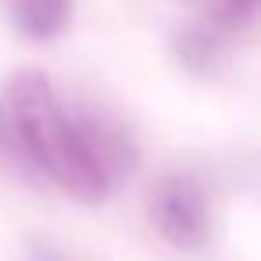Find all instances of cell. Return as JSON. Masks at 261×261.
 Returning a JSON list of instances; mask_svg holds the SVG:
<instances>
[{"label":"cell","mask_w":261,"mask_h":261,"mask_svg":"<svg viewBox=\"0 0 261 261\" xmlns=\"http://www.w3.org/2000/svg\"><path fill=\"white\" fill-rule=\"evenodd\" d=\"M4 100L11 108L43 179L58 182L72 197L90 200V204H97L111 193V186L104 182L100 168L93 165V158L86 150V140L75 125L72 108L61 104V97L54 93V86L43 72H33V68L18 72L8 83Z\"/></svg>","instance_id":"cell-1"},{"label":"cell","mask_w":261,"mask_h":261,"mask_svg":"<svg viewBox=\"0 0 261 261\" xmlns=\"http://www.w3.org/2000/svg\"><path fill=\"white\" fill-rule=\"evenodd\" d=\"M150 222L154 229L179 250H200L211 232V211H207V193L193 175L172 172L158 179L150 193Z\"/></svg>","instance_id":"cell-2"},{"label":"cell","mask_w":261,"mask_h":261,"mask_svg":"<svg viewBox=\"0 0 261 261\" xmlns=\"http://www.w3.org/2000/svg\"><path fill=\"white\" fill-rule=\"evenodd\" d=\"M72 115H75V125H79V133L86 140V150H90L93 165L100 168L104 182L111 190H118L140 161V150H136V140H133L129 125L100 104H79V108H72Z\"/></svg>","instance_id":"cell-3"},{"label":"cell","mask_w":261,"mask_h":261,"mask_svg":"<svg viewBox=\"0 0 261 261\" xmlns=\"http://www.w3.org/2000/svg\"><path fill=\"white\" fill-rule=\"evenodd\" d=\"M15 29L29 40H54L68 29L75 0H4Z\"/></svg>","instance_id":"cell-4"},{"label":"cell","mask_w":261,"mask_h":261,"mask_svg":"<svg viewBox=\"0 0 261 261\" xmlns=\"http://www.w3.org/2000/svg\"><path fill=\"white\" fill-rule=\"evenodd\" d=\"M0 172H8L11 179L18 182H29V186H40L43 182V172L36 168L33 154H29V143L8 108V100L0 97Z\"/></svg>","instance_id":"cell-5"},{"label":"cell","mask_w":261,"mask_h":261,"mask_svg":"<svg viewBox=\"0 0 261 261\" xmlns=\"http://www.w3.org/2000/svg\"><path fill=\"white\" fill-rule=\"evenodd\" d=\"M175 54H179V61H182L186 72L207 75V72H215V65H218V58H222V36H218L207 22L186 25V29L175 36Z\"/></svg>","instance_id":"cell-6"},{"label":"cell","mask_w":261,"mask_h":261,"mask_svg":"<svg viewBox=\"0 0 261 261\" xmlns=\"http://www.w3.org/2000/svg\"><path fill=\"white\" fill-rule=\"evenodd\" d=\"M261 18V0H211L207 8V25L218 36L243 33Z\"/></svg>","instance_id":"cell-7"},{"label":"cell","mask_w":261,"mask_h":261,"mask_svg":"<svg viewBox=\"0 0 261 261\" xmlns=\"http://www.w3.org/2000/svg\"><path fill=\"white\" fill-rule=\"evenodd\" d=\"M33 261H65L58 250H50V247H43V243H33Z\"/></svg>","instance_id":"cell-8"}]
</instances>
